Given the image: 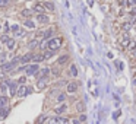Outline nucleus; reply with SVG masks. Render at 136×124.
Returning a JSON list of instances; mask_svg holds the SVG:
<instances>
[{"label": "nucleus", "mask_w": 136, "mask_h": 124, "mask_svg": "<svg viewBox=\"0 0 136 124\" xmlns=\"http://www.w3.org/2000/svg\"><path fill=\"white\" fill-rule=\"evenodd\" d=\"M61 42H63L61 38H51V40L47 41V47H48V50H54V51H57V50L61 47Z\"/></svg>", "instance_id": "obj_1"}, {"label": "nucleus", "mask_w": 136, "mask_h": 124, "mask_svg": "<svg viewBox=\"0 0 136 124\" xmlns=\"http://www.w3.org/2000/svg\"><path fill=\"white\" fill-rule=\"evenodd\" d=\"M40 70V66L38 64H31L28 66L27 69H25V72H27V75L28 76H34V75H37V72Z\"/></svg>", "instance_id": "obj_2"}, {"label": "nucleus", "mask_w": 136, "mask_h": 124, "mask_svg": "<svg viewBox=\"0 0 136 124\" xmlns=\"http://www.w3.org/2000/svg\"><path fill=\"white\" fill-rule=\"evenodd\" d=\"M28 92H29V88H27L25 85H21L16 93H18V96H27V95H28Z\"/></svg>", "instance_id": "obj_3"}, {"label": "nucleus", "mask_w": 136, "mask_h": 124, "mask_svg": "<svg viewBox=\"0 0 136 124\" xmlns=\"http://www.w3.org/2000/svg\"><path fill=\"white\" fill-rule=\"evenodd\" d=\"M120 44H121V47H124V48H129V45H130V38H129L127 34H124V37L121 38Z\"/></svg>", "instance_id": "obj_4"}, {"label": "nucleus", "mask_w": 136, "mask_h": 124, "mask_svg": "<svg viewBox=\"0 0 136 124\" xmlns=\"http://www.w3.org/2000/svg\"><path fill=\"white\" fill-rule=\"evenodd\" d=\"M9 91H10V96H13V95L18 92V83H16V82H10V85H9Z\"/></svg>", "instance_id": "obj_5"}, {"label": "nucleus", "mask_w": 136, "mask_h": 124, "mask_svg": "<svg viewBox=\"0 0 136 124\" xmlns=\"http://www.w3.org/2000/svg\"><path fill=\"white\" fill-rule=\"evenodd\" d=\"M44 4H41V3H37V4H35V6H34V9H32V10H34V12H37V13H44Z\"/></svg>", "instance_id": "obj_6"}, {"label": "nucleus", "mask_w": 136, "mask_h": 124, "mask_svg": "<svg viewBox=\"0 0 136 124\" xmlns=\"http://www.w3.org/2000/svg\"><path fill=\"white\" fill-rule=\"evenodd\" d=\"M76 89H78V83H75V82H72V83H69V85H67V92H69V93L76 92Z\"/></svg>", "instance_id": "obj_7"}, {"label": "nucleus", "mask_w": 136, "mask_h": 124, "mask_svg": "<svg viewBox=\"0 0 136 124\" xmlns=\"http://www.w3.org/2000/svg\"><path fill=\"white\" fill-rule=\"evenodd\" d=\"M32 57H34V54H31V53H28V54H25V56H22L21 57V63H28L29 60H32Z\"/></svg>", "instance_id": "obj_8"}, {"label": "nucleus", "mask_w": 136, "mask_h": 124, "mask_svg": "<svg viewBox=\"0 0 136 124\" xmlns=\"http://www.w3.org/2000/svg\"><path fill=\"white\" fill-rule=\"evenodd\" d=\"M37 19H38L40 23H47V22H48V16L44 15V13H40V15L37 16Z\"/></svg>", "instance_id": "obj_9"}, {"label": "nucleus", "mask_w": 136, "mask_h": 124, "mask_svg": "<svg viewBox=\"0 0 136 124\" xmlns=\"http://www.w3.org/2000/svg\"><path fill=\"white\" fill-rule=\"evenodd\" d=\"M7 104H9V98L7 96H0V108L7 107Z\"/></svg>", "instance_id": "obj_10"}, {"label": "nucleus", "mask_w": 136, "mask_h": 124, "mask_svg": "<svg viewBox=\"0 0 136 124\" xmlns=\"http://www.w3.org/2000/svg\"><path fill=\"white\" fill-rule=\"evenodd\" d=\"M7 114H9V108H7V107L0 108V118H6V117H7Z\"/></svg>", "instance_id": "obj_11"}, {"label": "nucleus", "mask_w": 136, "mask_h": 124, "mask_svg": "<svg viewBox=\"0 0 136 124\" xmlns=\"http://www.w3.org/2000/svg\"><path fill=\"white\" fill-rule=\"evenodd\" d=\"M54 53H56L54 50H47L44 54H43V56H44V60H48L50 57H53V56H54Z\"/></svg>", "instance_id": "obj_12"}, {"label": "nucleus", "mask_w": 136, "mask_h": 124, "mask_svg": "<svg viewBox=\"0 0 136 124\" xmlns=\"http://www.w3.org/2000/svg\"><path fill=\"white\" fill-rule=\"evenodd\" d=\"M32 13H34V10H32V9H24V10L21 12V15L25 16V18H29V16H32Z\"/></svg>", "instance_id": "obj_13"}, {"label": "nucleus", "mask_w": 136, "mask_h": 124, "mask_svg": "<svg viewBox=\"0 0 136 124\" xmlns=\"http://www.w3.org/2000/svg\"><path fill=\"white\" fill-rule=\"evenodd\" d=\"M41 35H43V40H48V38L53 35V29H47V31L41 32Z\"/></svg>", "instance_id": "obj_14"}, {"label": "nucleus", "mask_w": 136, "mask_h": 124, "mask_svg": "<svg viewBox=\"0 0 136 124\" xmlns=\"http://www.w3.org/2000/svg\"><path fill=\"white\" fill-rule=\"evenodd\" d=\"M10 85V82L9 80H3L1 82V85H0V89H1V92H6V89H7V86Z\"/></svg>", "instance_id": "obj_15"}, {"label": "nucleus", "mask_w": 136, "mask_h": 124, "mask_svg": "<svg viewBox=\"0 0 136 124\" xmlns=\"http://www.w3.org/2000/svg\"><path fill=\"white\" fill-rule=\"evenodd\" d=\"M6 45H7V50H13V48H15V45H16L15 40H13V38H10V40L6 42Z\"/></svg>", "instance_id": "obj_16"}, {"label": "nucleus", "mask_w": 136, "mask_h": 124, "mask_svg": "<svg viewBox=\"0 0 136 124\" xmlns=\"http://www.w3.org/2000/svg\"><path fill=\"white\" fill-rule=\"evenodd\" d=\"M45 85H47V78H41L38 80V88H40V89L45 88Z\"/></svg>", "instance_id": "obj_17"}, {"label": "nucleus", "mask_w": 136, "mask_h": 124, "mask_svg": "<svg viewBox=\"0 0 136 124\" xmlns=\"http://www.w3.org/2000/svg\"><path fill=\"white\" fill-rule=\"evenodd\" d=\"M66 109H67V105H60V107H57L54 111H56V114H63Z\"/></svg>", "instance_id": "obj_18"}, {"label": "nucleus", "mask_w": 136, "mask_h": 124, "mask_svg": "<svg viewBox=\"0 0 136 124\" xmlns=\"http://www.w3.org/2000/svg\"><path fill=\"white\" fill-rule=\"evenodd\" d=\"M70 75H72V76H78V69H76L75 64L70 66Z\"/></svg>", "instance_id": "obj_19"}, {"label": "nucleus", "mask_w": 136, "mask_h": 124, "mask_svg": "<svg viewBox=\"0 0 136 124\" xmlns=\"http://www.w3.org/2000/svg\"><path fill=\"white\" fill-rule=\"evenodd\" d=\"M4 64H6V53H3V54L0 56V67L4 66Z\"/></svg>", "instance_id": "obj_20"}, {"label": "nucleus", "mask_w": 136, "mask_h": 124, "mask_svg": "<svg viewBox=\"0 0 136 124\" xmlns=\"http://www.w3.org/2000/svg\"><path fill=\"white\" fill-rule=\"evenodd\" d=\"M67 59H69L67 56H61V57H59V60H57V63H59V64H64V63L67 62Z\"/></svg>", "instance_id": "obj_21"}, {"label": "nucleus", "mask_w": 136, "mask_h": 124, "mask_svg": "<svg viewBox=\"0 0 136 124\" xmlns=\"http://www.w3.org/2000/svg\"><path fill=\"white\" fill-rule=\"evenodd\" d=\"M25 26H27V28H31V29H34V28H35V23H34L32 21H25Z\"/></svg>", "instance_id": "obj_22"}, {"label": "nucleus", "mask_w": 136, "mask_h": 124, "mask_svg": "<svg viewBox=\"0 0 136 124\" xmlns=\"http://www.w3.org/2000/svg\"><path fill=\"white\" fill-rule=\"evenodd\" d=\"M44 7L45 9H48V10H54V6H53V3H50V1H45Z\"/></svg>", "instance_id": "obj_23"}, {"label": "nucleus", "mask_w": 136, "mask_h": 124, "mask_svg": "<svg viewBox=\"0 0 136 124\" xmlns=\"http://www.w3.org/2000/svg\"><path fill=\"white\" fill-rule=\"evenodd\" d=\"M9 40H10V38H9V35H7V34H4V35H1V37H0V41H1V42H4V44H6Z\"/></svg>", "instance_id": "obj_24"}, {"label": "nucleus", "mask_w": 136, "mask_h": 124, "mask_svg": "<svg viewBox=\"0 0 136 124\" xmlns=\"http://www.w3.org/2000/svg\"><path fill=\"white\" fill-rule=\"evenodd\" d=\"M48 72H50V70H48V67H43V70H41L40 73H41V76H43V78H47Z\"/></svg>", "instance_id": "obj_25"}, {"label": "nucleus", "mask_w": 136, "mask_h": 124, "mask_svg": "<svg viewBox=\"0 0 136 124\" xmlns=\"http://www.w3.org/2000/svg\"><path fill=\"white\" fill-rule=\"evenodd\" d=\"M15 37L16 38H19V37H25V31H22V29H18L15 32Z\"/></svg>", "instance_id": "obj_26"}, {"label": "nucleus", "mask_w": 136, "mask_h": 124, "mask_svg": "<svg viewBox=\"0 0 136 124\" xmlns=\"http://www.w3.org/2000/svg\"><path fill=\"white\" fill-rule=\"evenodd\" d=\"M32 60L34 62H41V60H44V56H34Z\"/></svg>", "instance_id": "obj_27"}, {"label": "nucleus", "mask_w": 136, "mask_h": 124, "mask_svg": "<svg viewBox=\"0 0 136 124\" xmlns=\"http://www.w3.org/2000/svg\"><path fill=\"white\" fill-rule=\"evenodd\" d=\"M130 26H132V23H130V22H126V23L123 25V29H124V31H129Z\"/></svg>", "instance_id": "obj_28"}, {"label": "nucleus", "mask_w": 136, "mask_h": 124, "mask_svg": "<svg viewBox=\"0 0 136 124\" xmlns=\"http://www.w3.org/2000/svg\"><path fill=\"white\" fill-rule=\"evenodd\" d=\"M64 99H66V95H64V93H60V95L57 96V101H59V102H63Z\"/></svg>", "instance_id": "obj_29"}, {"label": "nucleus", "mask_w": 136, "mask_h": 124, "mask_svg": "<svg viewBox=\"0 0 136 124\" xmlns=\"http://www.w3.org/2000/svg\"><path fill=\"white\" fill-rule=\"evenodd\" d=\"M9 1H10V0H0V7L7 6V4H9Z\"/></svg>", "instance_id": "obj_30"}, {"label": "nucleus", "mask_w": 136, "mask_h": 124, "mask_svg": "<svg viewBox=\"0 0 136 124\" xmlns=\"http://www.w3.org/2000/svg\"><path fill=\"white\" fill-rule=\"evenodd\" d=\"M76 109L82 112V111H83V104H82V102H79V104H76Z\"/></svg>", "instance_id": "obj_31"}, {"label": "nucleus", "mask_w": 136, "mask_h": 124, "mask_svg": "<svg viewBox=\"0 0 136 124\" xmlns=\"http://www.w3.org/2000/svg\"><path fill=\"white\" fill-rule=\"evenodd\" d=\"M79 121H81V123H85V121H86V117H85V115L82 114V115L79 117Z\"/></svg>", "instance_id": "obj_32"}, {"label": "nucleus", "mask_w": 136, "mask_h": 124, "mask_svg": "<svg viewBox=\"0 0 136 124\" xmlns=\"http://www.w3.org/2000/svg\"><path fill=\"white\" fill-rule=\"evenodd\" d=\"M35 45H37V40H34V41H31L29 42V48H34Z\"/></svg>", "instance_id": "obj_33"}, {"label": "nucleus", "mask_w": 136, "mask_h": 124, "mask_svg": "<svg viewBox=\"0 0 136 124\" xmlns=\"http://www.w3.org/2000/svg\"><path fill=\"white\" fill-rule=\"evenodd\" d=\"M72 123H73V124H81V121H79V118H73V120H72Z\"/></svg>", "instance_id": "obj_34"}, {"label": "nucleus", "mask_w": 136, "mask_h": 124, "mask_svg": "<svg viewBox=\"0 0 136 124\" xmlns=\"http://www.w3.org/2000/svg\"><path fill=\"white\" fill-rule=\"evenodd\" d=\"M10 31V28H9V25H7V23H6V25H4V32H6V34H7V32Z\"/></svg>", "instance_id": "obj_35"}, {"label": "nucleus", "mask_w": 136, "mask_h": 124, "mask_svg": "<svg viewBox=\"0 0 136 124\" xmlns=\"http://www.w3.org/2000/svg\"><path fill=\"white\" fill-rule=\"evenodd\" d=\"M18 29H19V25H13V26H12V31H18Z\"/></svg>", "instance_id": "obj_36"}, {"label": "nucleus", "mask_w": 136, "mask_h": 124, "mask_svg": "<svg viewBox=\"0 0 136 124\" xmlns=\"http://www.w3.org/2000/svg\"><path fill=\"white\" fill-rule=\"evenodd\" d=\"M119 115H120V111H116V112H114V115H113V118H117Z\"/></svg>", "instance_id": "obj_37"}, {"label": "nucleus", "mask_w": 136, "mask_h": 124, "mask_svg": "<svg viewBox=\"0 0 136 124\" xmlns=\"http://www.w3.org/2000/svg\"><path fill=\"white\" fill-rule=\"evenodd\" d=\"M116 64H117V67H119V70H121V67H123V66H121V63H120V62H116Z\"/></svg>", "instance_id": "obj_38"}, {"label": "nucleus", "mask_w": 136, "mask_h": 124, "mask_svg": "<svg viewBox=\"0 0 136 124\" xmlns=\"http://www.w3.org/2000/svg\"><path fill=\"white\" fill-rule=\"evenodd\" d=\"M19 83H25V78L22 76V78H19Z\"/></svg>", "instance_id": "obj_39"}, {"label": "nucleus", "mask_w": 136, "mask_h": 124, "mask_svg": "<svg viewBox=\"0 0 136 124\" xmlns=\"http://www.w3.org/2000/svg\"><path fill=\"white\" fill-rule=\"evenodd\" d=\"M44 120H45V117H41V118H40V120H38V124L44 123Z\"/></svg>", "instance_id": "obj_40"}, {"label": "nucleus", "mask_w": 136, "mask_h": 124, "mask_svg": "<svg viewBox=\"0 0 136 124\" xmlns=\"http://www.w3.org/2000/svg\"><path fill=\"white\" fill-rule=\"evenodd\" d=\"M129 4H133V6H136V0H129Z\"/></svg>", "instance_id": "obj_41"}, {"label": "nucleus", "mask_w": 136, "mask_h": 124, "mask_svg": "<svg viewBox=\"0 0 136 124\" xmlns=\"http://www.w3.org/2000/svg\"><path fill=\"white\" fill-rule=\"evenodd\" d=\"M4 76H6V75H4L3 72H0V79H4Z\"/></svg>", "instance_id": "obj_42"}, {"label": "nucleus", "mask_w": 136, "mask_h": 124, "mask_svg": "<svg viewBox=\"0 0 136 124\" xmlns=\"http://www.w3.org/2000/svg\"><path fill=\"white\" fill-rule=\"evenodd\" d=\"M132 15H136V7L135 9H132Z\"/></svg>", "instance_id": "obj_43"}, {"label": "nucleus", "mask_w": 136, "mask_h": 124, "mask_svg": "<svg viewBox=\"0 0 136 124\" xmlns=\"http://www.w3.org/2000/svg\"><path fill=\"white\" fill-rule=\"evenodd\" d=\"M133 85H135V86H136V79H135V80H133Z\"/></svg>", "instance_id": "obj_44"}]
</instances>
